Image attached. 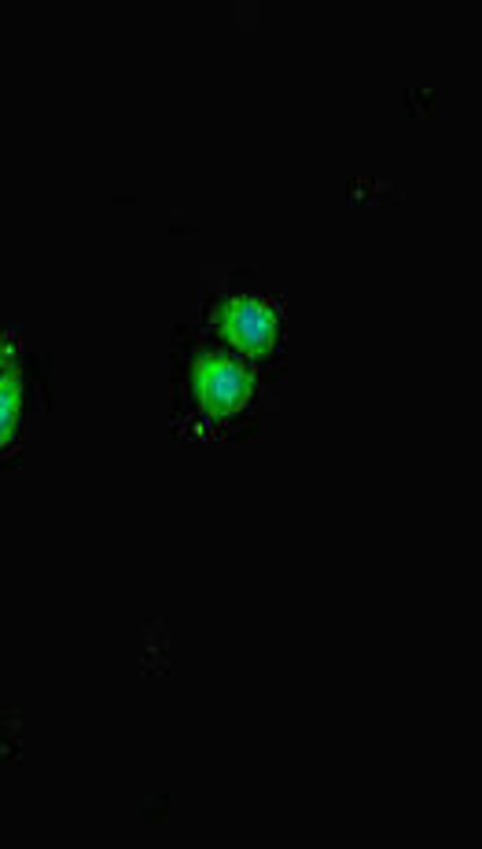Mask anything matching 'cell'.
Segmentation results:
<instances>
[{
	"label": "cell",
	"instance_id": "1",
	"mask_svg": "<svg viewBox=\"0 0 482 849\" xmlns=\"http://www.w3.org/2000/svg\"><path fill=\"white\" fill-rule=\"evenodd\" d=\"M243 397H247V380L240 364L232 361L214 364V372L207 375V401H214L218 408H229V405H240Z\"/></svg>",
	"mask_w": 482,
	"mask_h": 849
},
{
	"label": "cell",
	"instance_id": "2",
	"mask_svg": "<svg viewBox=\"0 0 482 849\" xmlns=\"http://www.w3.org/2000/svg\"><path fill=\"white\" fill-rule=\"evenodd\" d=\"M232 332H237V338H243V346H265L273 338V316L265 313V305L240 302L232 310Z\"/></svg>",
	"mask_w": 482,
	"mask_h": 849
},
{
	"label": "cell",
	"instance_id": "3",
	"mask_svg": "<svg viewBox=\"0 0 482 849\" xmlns=\"http://www.w3.org/2000/svg\"><path fill=\"white\" fill-rule=\"evenodd\" d=\"M8 427H11V394L0 391V438H4Z\"/></svg>",
	"mask_w": 482,
	"mask_h": 849
}]
</instances>
